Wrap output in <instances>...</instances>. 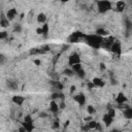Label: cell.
Returning <instances> with one entry per match:
<instances>
[{"mask_svg": "<svg viewBox=\"0 0 132 132\" xmlns=\"http://www.w3.org/2000/svg\"><path fill=\"white\" fill-rule=\"evenodd\" d=\"M6 61H7V58H6V56L0 53V65H4V64L6 63Z\"/></svg>", "mask_w": 132, "mask_h": 132, "instance_id": "obj_34", "label": "cell"}, {"mask_svg": "<svg viewBox=\"0 0 132 132\" xmlns=\"http://www.w3.org/2000/svg\"><path fill=\"white\" fill-rule=\"evenodd\" d=\"M69 124H70V121H69V120H67V121L64 123V129H66V128L69 126Z\"/></svg>", "mask_w": 132, "mask_h": 132, "instance_id": "obj_46", "label": "cell"}, {"mask_svg": "<svg viewBox=\"0 0 132 132\" xmlns=\"http://www.w3.org/2000/svg\"><path fill=\"white\" fill-rule=\"evenodd\" d=\"M114 40H116V39H114L112 36H108L107 38H103V42H102V45H101V46H103L104 48L109 50Z\"/></svg>", "mask_w": 132, "mask_h": 132, "instance_id": "obj_10", "label": "cell"}, {"mask_svg": "<svg viewBox=\"0 0 132 132\" xmlns=\"http://www.w3.org/2000/svg\"><path fill=\"white\" fill-rule=\"evenodd\" d=\"M110 81H111V85H112V86H114V85H117V84H118L117 79L112 76V73H110Z\"/></svg>", "mask_w": 132, "mask_h": 132, "instance_id": "obj_38", "label": "cell"}, {"mask_svg": "<svg viewBox=\"0 0 132 132\" xmlns=\"http://www.w3.org/2000/svg\"><path fill=\"white\" fill-rule=\"evenodd\" d=\"M75 91H76V87H75L74 85H72V86L70 87V94H73Z\"/></svg>", "mask_w": 132, "mask_h": 132, "instance_id": "obj_41", "label": "cell"}, {"mask_svg": "<svg viewBox=\"0 0 132 132\" xmlns=\"http://www.w3.org/2000/svg\"><path fill=\"white\" fill-rule=\"evenodd\" d=\"M95 107L93 106V105H88V107H87V112L90 114V116H92V114H94L95 113Z\"/></svg>", "mask_w": 132, "mask_h": 132, "instance_id": "obj_31", "label": "cell"}, {"mask_svg": "<svg viewBox=\"0 0 132 132\" xmlns=\"http://www.w3.org/2000/svg\"><path fill=\"white\" fill-rule=\"evenodd\" d=\"M22 25L21 24H16V25H14V27H13V32L14 33H21L22 32Z\"/></svg>", "mask_w": 132, "mask_h": 132, "instance_id": "obj_32", "label": "cell"}, {"mask_svg": "<svg viewBox=\"0 0 132 132\" xmlns=\"http://www.w3.org/2000/svg\"><path fill=\"white\" fill-rule=\"evenodd\" d=\"M123 114H124V118H125V119L131 120V119H132V107H130L129 105H127V106L124 108Z\"/></svg>", "mask_w": 132, "mask_h": 132, "instance_id": "obj_18", "label": "cell"}, {"mask_svg": "<svg viewBox=\"0 0 132 132\" xmlns=\"http://www.w3.org/2000/svg\"><path fill=\"white\" fill-rule=\"evenodd\" d=\"M73 99H74L75 102H77V104L80 107H82L86 104V95L84 93H78V94L74 95L73 96Z\"/></svg>", "mask_w": 132, "mask_h": 132, "instance_id": "obj_6", "label": "cell"}, {"mask_svg": "<svg viewBox=\"0 0 132 132\" xmlns=\"http://www.w3.org/2000/svg\"><path fill=\"white\" fill-rule=\"evenodd\" d=\"M127 101H128V98H127V96H126L123 92L118 93V95L116 96V102H117L118 106H120V105H124Z\"/></svg>", "mask_w": 132, "mask_h": 132, "instance_id": "obj_7", "label": "cell"}, {"mask_svg": "<svg viewBox=\"0 0 132 132\" xmlns=\"http://www.w3.org/2000/svg\"><path fill=\"white\" fill-rule=\"evenodd\" d=\"M46 15H45V13H43V12H40V13H38L37 14V16H36V20H37V23L38 24H45V22H46Z\"/></svg>", "mask_w": 132, "mask_h": 132, "instance_id": "obj_20", "label": "cell"}, {"mask_svg": "<svg viewBox=\"0 0 132 132\" xmlns=\"http://www.w3.org/2000/svg\"><path fill=\"white\" fill-rule=\"evenodd\" d=\"M9 23H10V22L6 19L5 15H1V19H0V26H1V27L6 28V27L9 26Z\"/></svg>", "mask_w": 132, "mask_h": 132, "instance_id": "obj_22", "label": "cell"}, {"mask_svg": "<svg viewBox=\"0 0 132 132\" xmlns=\"http://www.w3.org/2000/svg\"><path fill=\"white\" fill-rule=\"evenodd\" d=\"M79 63H81V60H80V56L77 53H72L68 57V65L70 67L75 64H79Z\"/></svg>", "mask_w": 132, "mask_h": 132, "instance_id": "obj_4", "label": "cell"}, {"mask_svg": "<svg viewBox=\"0 0 132 132\" xmlns=\"http://www.w3.org/2000/svg\"><path fill=\"white\" fill-rule=\"evenodd\" d=\"M59 128H60V122H59V120L57 119L56 121H54V122H53L52 129H53V130H59Z\"/></svg>", "mask_w": 132, "mask_h": 132, "instance_id": "obj_30", "label": "cell"}, {"mask_svg": "<svg viewBox=\"0 0 132 132\" xmlns=\"http://www.w3.org/2000/svg\"><path fill=\"white\" fill-rule=\"evenodd\" d=\"M39 117H40V118H46L47 116H46V113H45V112H41V113L39 114Z\"/></svg>", "mask_w": 132, "mask_h": 132, "instance_id": "obj_48", "label": "cell"}, {"mask_svg": "<svg viewBox=\"0 0 132 132\" xmlns=\"http://www.w3.org/2000/svg\"><path fill=\"white\" fill-rule=\"evenodd\" d=\"M19 132H26V130H25V128L23 127V126H21L20 128H19V130H18Z\"/></svg>", "mask_w": 132, "mask_h": 132, "instance_id": "obj_47", "label": "cell"}, {"mask_svg": "<svg viewBox=\"0 0 132 132\" xmlns=\"http://www.w3.org/2000/svg\"><path fill=\"white\" fill-rule=\"evenodd\" d=\"M109 132H121L119 129H112V130H110Z\"/></svg>", "mask_w": 132, "mask_h": 132, "instance_id": "obj_49", "label": "cell"}, {"mask_svg": "<svg viewBox=\"0 0 132 132\" xmlns=\"http://www.w3.org/2000/svg\"><path fill=\"white\" fill-rule=\"evenodd\" d=\"M24 122H28V123H33V119L31 117V114H26L24 117Z\"/></svg>", "mask_w": 132, "mask_h": 132, "instance_id": "obj_36", "label": "cell"}, {"mask_svg": "<svg viewBox=\"0 0 132 132\" xmlns=\"http://www.w3.org/2000/svg\"><path fill=\"white\" fill-rule=\"evenodd\" d=\"M91 82L94 85V87H97V88H103L105 86V81L101 77H94Z\"/></svg>", "mask_w": 132, "mask_h": 132, "instance_id": "obj_12", "label": "cell"}, {"mask_svg": "<svg viewBox=\"0 0 132 132\" xmlns=\"http://www.w3.org/2000/svg\"><path fill=\"white\" fill-rule=\"evenodd\" d=\"M109 50H110L111 53H113L114 55L121 56V54H122V44H121V42H120L119 40H114Z\"/></svg>", "mask_w": 132, "mask_h": 132, "instance_id": "obj_5", "label": "cell"}, {"mask_svg": "<svg viewBox=\"0 0 132 132\" xmlns=\"http://www.w3.org/2000/svg\"><path fill=\"white\" fill-rule=\"evenodd\" d=\"M85 42L91 46L92 48L94 50H99L102 45V42H103V37L101 36H98L96 34H86L85 35V38H84Z\"/></svg>", "mask_w": 132, "mask_h": 132, "instance_id": "obj_1", "label": "cell"}, {"mask_svg": "<svg viewBox=\"0 0 132 132\" xmlns=\"http://www.w3.org/2000/svg\"><path fill=\"white\" fill-rule=\"evenodd\" d=\"M6 87L11 90V91H16L18 88H19V85L16 82V80H13V79H7L6 80Z\"/></svg>", "mask_w": 132, "mask_h": 132, "instance_id": "obj_13", "label": "cell"}, {"mask_svg": "<svg viewBox=\"0 0 132 132\" xmlns=\"http://www.w3.org/2000/svg\"><path fill=\"white\" fill-rule=\"evenodd\" d=\"M40 27H41V31H42V35H44V37H46V35H47V33H48V31H50V25H48L47 23H45V24H43V25H41Z\"/></svg>", "mask_w": 132, "mask_h": 132, "instance_id": "obj_24", "label": "cell"}, {"mask_svg": "<svg viewBox=\"0 0 132 132\" xmlns=\"http://www.w3.org/2000/svg\"><path fill=\"white\" fill-rule=\"evenodd\" d=\"M5 16H6V19H7L9 22L13 21V20L15 19V16H18V10H16V8L12 7V8H10V9H8V10L6 11V13H5Z\"/></svg>", "mask_w": 132, "mask_h": 132, "instance_id": "obj_8", "label": "cell"}, {"mask_svg": "<svg viewBox=\"0 0 132 132\" xmlns=\"http://www.w3.org/2000/svg\"><path fill=\"white\" fill-rule=\"evenodd\" d=\"M113 118H111L110 116H108L107 113H104L103 114V117H102V122L104 123V125L106 126V127H109L111 124H112V122H113Z\"/></svg>", "mask_w": 132, "mask_h": 132, "instance_id": "obj_17", "label": "cell"}, {"mask_svg": "<svg viewBox=\"0 0 132 132\" xmlns=\"http://www.w3.org/2000/svg\"><path fill=\"white\" fill-rule=\"evenodd\" d=\"M11 100H12V102H13L14 104H16L18 106H22L23 103L25 102V98H24L23 96H21V95H14Z\"/></svg>", "mask_w": 132, "mask_h": 132, "instance_id": "obj_14", "label": "cell"}, {"mask_svg": "<svg viewBox=\"0 0 132 132\" xmlns=\"http://www.w3.org/2000/svg\"><path fill=\"white\" fill-rule=\"evenodd\" d=\"M95 130H98V131H102V127H101V124H99V123H97V126H96V128H95Z\"/></svg>", "mask_w": 132, "mask_h": 132, "instance_id": "obj_42", "label": "cell"}, {"mask_svg": "<svg viewBox=\"0 0 132 132\" xmlns=\"http://www.w3.org/2000/svg\"><path fill=\"white\" fill-rule=\"evenodd\" d=\"M96 35H98V36H101V37H103V36H108L109 35V32L106 30V29H104V28H98L97 30H96Z\"/></svg>", "mask_w": 132, "mask_h": 132, "instance_id": "obj_21", "label": "cell"}, {"mask_svg": "<svg viewBox=\"0 0 132 132\" xmlns=\"http://www.w3.org/2000/svg\"><path fill=\"white\" fill-rule=\"evenodd\" d=\"M33 63H34L36 66H40V65H41V60H40V59H34V60H33Z\"/></svg>", "mask_w": 132, "mask_h": 132, "instance_id": "obj_39", "label": "cell"}, {"mask_svg": "<svg viewBox=\"0 0 132 132\" xmlns=\"http://www.w3.org/2000/svg\"><path fill=\"white\" fill-rule=\"evenodd\" d=\"M111 2L108 0H100L97 1V9L99 13H105L111 9Z\"/></svg>", "mask_w": 132, "mask_h": 132, "instance_id": "obj_2", "label": "cell"}, {"mask_svg": "<svg viewBox=\"0 0 132 132\" xmlns=\"http://www.w3.org/2000/svg\"><path fill=\"white\" fill-rule=\"evenodd\" d=\"M84 120H85L86 122H90V121H92L93 119H92V116H90V114H89L88 117H86V118H84Z\"/></svg>", "mask_w": 132, "mask_h": 132, "instance_id": "obj_44", "label": "cell"}, {"mask_svg": "<svg viewBox=\"0 0 132 132\" xmlns=\"http://www.w3.org/2000/svg\"><path fill=\"white\" fill-rule=\"evenodd\" d=\"M126 8V2L123 0H119L116 2V10L118 12H123Z\"/></svg>", "mask_w": 132, "mask_h": 132, "instance_id": "obj_15", "label": "cell"}, {"mask_svg": "<svg viewBox=\"0 0 132 132\" xmlns=\"http://www.w3.org/2000/svg\"><path fill=\"white\" fill-rule=\"evenodd\" d=\"M125 27L127 29V33L129 34V32L131 31V28H132V23L129 19H125ZM128 34H127V36H128Z\"/></svg>", "mask_w": 132, "mask_h": 132, "instance_id": "obj_25", "label": "cell"}, {"mask_svg": "<svg viewBox=\"0 0 132 132\" xmlns=\"http://www.w3.org/2000/svg\"><path fill=\"white\" fill-rule=\"evenodd\" d=\"M87 86H88V89H89V90H91V89H93V88H94V85H93L91 81H89Z\"/></svg>", "mask_w": 132, "mask_h": 132, "instance_id": "obj_45", "label": "cell"}, {"mask_svg": "<svg viewBox=\"0 0 132 132\" xmlns=\"http://www.w3.org/2000/svg\"><path fill=\"white\" fill-rule=\"evenodd\" d=\"M8 37V33L6 31H0V40L6 39Z\"/></svg>", "mask_w": 132, "mask_h": 132, "instance_id": "obj_35", "label": "cell"}, {"mask_svg": "<svg viewBox=\"0 0 132 132\" xmlns=\"http://www.w3.org/2000/svg\"><path fill=\"white\" fill-rule=\"evenodd\" d=\"M58 105H59V108L60 109H64L66 107V104H65V101L64 100H61V102L58 103Z\"/></svg>", "mask_w": 132, "mask_h": 132, "instance_id": "obj_37", "label": "cell"}, {"mask_svg": "<svg viewBox=\"0 0 132 132\" xmlns=\"http://www.w3.org/2000/svg\"><path fill=\"white\" fill-rule=\"evenodd\" d=\"M50 82L54 87V91H58V92H62L63 91L64 85L62 82H60V81H54V80H51Z\"/></svg>", "mask_w": 132, "mask_h": 132, "instance_id": "obj_16", "label": "cell"}, {"mask_svg": "<svg viewBox=\"0 0 132 132\" xmlns=\"http://www.w3.org/2000/svg\"><path fill=\"white\" fill-rule=\"evenodd\" d=\"M60 93L61 92H58V91H54L52 94H51V99L52 100H57V99H60Z\"/></svg>", "mask_w": 132, "mask_h": 132, "instance_id": "obj_28", "label": "cell"}, {"mask_svg": "<svg viewBox=\"0 0 132 132\" xmlns=\"http://www.w3.org/2000/svg\"><path fill=\"white\" fill-rule=\"evenodd\" d=\"M22 125L21 126H23L24 128H25V130H26V132H33V130H34V124L33 123H28V122H22L21 123Z\"/></svg>", "mask_w": 132, "mask_h": 132, "instance_id": "obj_19", "label": "cell"}, {"mask_svg": "<svg viewBox=\"0 0 132 132\" xmlns=\"http://www.w3.org/2000/svg\"><path fill=\"white\" fill-rule=\"evenodd\" d=\"M70 68L73 70V72H74V73H76L77 71H79L80 69H82V65H81V63H79V64H75V65L71 66Z\"/></svg>", "mask_w": 132, "mask_h": 132, "instance_id": "obj_27", "label": "cell"}, {"mask_svg": "<svg viewBox=\"0 0 132 132\" xmlns=\"http://www.w3.org/2000/svg\"><path fill=\"white\" fill-rule=\"evenodd\" d=\"M63 74H65L68 77H71V76L74 75V72H73V70L71 68H65L64 71H63Z\"/></svg>", "mask_w": 132, "mask_h": 132, "instance_id": "obj_26", "label": "cell"}, {"mask_svg": "<svg viewBox=\"0 0 132 132\" xmlns=\"http://www.w3.org/2000/svg\"><path fill=\"white\" fill-rule=\"evenodd\" d=\"M99 67H100V70H102V71L106 69V67H105V64H104L103 62H101V63L99 64Z\"/></svg>", "mask_w": 132, "mask_h": 132, "instance_id": "obj_40", "label": "cell"}, {"mask_svg": "<svg viewBox=\"0 0 132 132\" xmlns=\"http://www.w3.org/2000/svg\"><path fill=\"white\" fill-rule=\"evenodd\" d=\"M75 74H77V76H78L79 78H85V76H86V71H85L84 68H82V69H80L79 71H77Z\"/></svg>", "mask_w": 132, "mask_h": 132, "instance_id": "obj_33", "label": "cell"}, {"mask_svg": "<svg viewBox=\"0 0 132 132\" xmlns=\"http://www.w3.org/2000/svg\"><path fill=\"white\" fill-rule=\"evenodd\" d=\"M36 33H37L38 35H42V31H41V27H38V28H36Z\"/></svg>", "mask_w": 132, "mask_h": 132, "instance_id": "obj_43", "label": "cell"}, {"mask_svg": "<svg viewBox=\"0 0 132 132\" xmlns=\"http://www.w3.org/2000/svg\"><path fill=\"white\" fill-rule=\"evenodd\" d=\"M108 116H110L111 118H113L114 119V117H116V108H113V107H110V108H107V112H106Z\"/></svg>", "mask_w": 132, "mask_h": 132, "instance_id": "obj_29", "label": "cell"}, {"mask_svg": "<svg viewBox=\"0 0 132 132\" xmlns=\"http://www.w3.org/2000/svg\"><path fill=\"white\" fill-rule=\"evenodd\" d=\"M48 48L47 46H44V47H41V48H37V47H34V48H31L29 51V55L30 56H35V55H41V54H44Z\"/></svg>", "mask_w": 132, "mask_h": 132, "instance_id": "obj_9", "label": "cell"}, {"mask_svg": "<svg viewBox=\"0 0 132 132\" xmlns=\"http://www.w3.org/2000/svg\"><path fill=\"white\" fill-rule=\"evenodd\" d=\"M59 110H60V108H59L58 103H57L55 100H52V101L50 102V111H51L52 113H54L55 116H57V113L59 112Z\"/></svg>", "mask_w": 132, "mask_h": 132, "instance_id": "obj_11", "label": "cell"}, {"mask_svg": "<svg viewBox=\"0 0 132 132\" xmlns=\"http://www.w3.org/2000/svg\"><path fill=\"white\" fill-rule=\"evenodd\" d=\"M85 35H86V34H84V33L80 32V31H74L73 33H71V34L68 36L67 41H68L69 43L79 42V40H81V39L85 38Z\"/></svg>", "mask_w": 132, "mask_h": 132, "instance_id": "obj_3", "label": "cell"}, {"mask_svg": "<svg viewBox=\"0 0 132 132\" xmlns=\"http://www.w3.org/2000/svg\"><path fill=\"white\" fill-rule=\"evenodd\" d=\"M86 126H87V128H88L89 131H90V130H95V128H96V126H97V122L94 121V120H92V121H90V122H87V123H86Z\"/></svg>", "mask_w": 132, "mask_h": 132, "instance_id": "obj_23", "label": "cell"}]
</instances>
